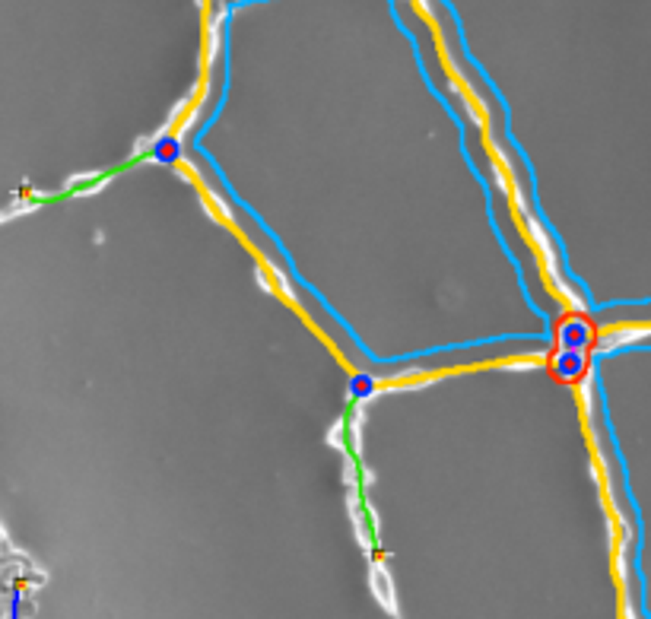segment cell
<instances>
[{
    "label": "cell",
    "instance_id": "cell-1",
    "mask_svg": "<svg viewBox=\"0 0 651 619\" xmlns=\"http://www.w3.org/2000/svg\"><path fill=\"white\" fill-rule=\"evenodd\" d=\"M559 343L566 346V350L585 352L588 346L594 343V324L581 315H569L566 321L559 324Z\"/></svg>",
    "mask_w": 651,
    "mask_h": 619
},
{
    "label": "cell",
    "instance_id": "cell-2",
    "mask_svg": "<svg viewBox=\"0 0 651 619\" xmlns=\"http://www.w3.org/2000/svg\"><path fill=\"white\" fill-rule=\"evenodd\" d=\"M553 372L559 378H566V381H575L585 372V356L581 352H575V350H566V352H556V359H553Z\"/></svg>",
    "mask_w": 651,
    "mask_h": 619
},
{
    "label": "cell",
    "instance_id": "cell-3",
    "mask_svg": "<svg viewBox=\"0 0 651 619\" xmlns=\"http://www.w3.org/2000/svg\"><path fill=\"white\" fill-rule=\"evenodd\" d=\"M156 159L159 162H175L178 159V143L175 140H159L156 143Z\"/></svg>",
    "mask_w": 651,
    "mask_h": 619
},
{
    "label": "cell",
    "instance_id": "cell-4",
    "mask_svg": "<svg viewBox=\"0 0 651 619\" xmlns=\"http://www.w3.org/2000/svg\"><path fill=\"white\" fill-rule=\"evenodd\" d=\"M372 391V381L365 378V375H359L356 381H353V394H359V397H362V394H369Z\"/></svg>",
    "mask_w": 651,
    "mask_h": 619
}]
</instances>
